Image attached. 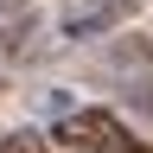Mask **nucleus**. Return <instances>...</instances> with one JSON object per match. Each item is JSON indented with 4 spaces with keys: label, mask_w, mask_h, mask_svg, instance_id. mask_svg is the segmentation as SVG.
Instances as JSON below:
<instances>
[{
    "label": "nucleus",
    "mask_w": 153,
    "mask_h": 153,
    "mask_svg": "<svg viewBox=\"0 0 153 153\" xmlns=\"http://www.w3.org/2000/svg\"><path fill=\"white\" fill-rule=\"evenodd\" d=\"M57 140H64V153H153L115 108H64Z\"/></svg>",
    "instance_id": "1"
},
{
    "label": "nucleus",
    "mask_w": 153,
    "mask_h": 153,
    "mask_svg": "<svg viewBox=\"0 0 153 153\" xmlns=\"http://www.w3.org/2000/svg\"><path fill=\"white\" fill-rule=\"evenodd\" d=\"M140 7V0H64V38H102L115 26H128V13Z\"/></svg>",
    "instance_id": "2"
},
{
    "label": "nucleus",
    "mask_w": 153,
    "mask_h": 153,
    "mask_svg": "<svg viewBox=\"0 0 153 153\" xmlns=\"http://www.w3.org/2000/svg\"><path fill=\"white\" fill-rule=\"evenodd\" d=\"M0 57H38V26H32V19L0 32Z\"/></svg>",
    "instance_id": "3"
},
{
    "label": "nucleus",
    "mask_w": 153,
    "mask_h": 153,
    "mask_svg": "<svg viewBox=\"0 0 153 153\" xmlns=\"http://www.w3.org/2000/svg\"><path fill=\"white\" fill-rule=\"evenodd\" d=\"M0 153H64V147H51L45 134H32V128H7L0 134Z\"/></svg>",
    "instance_id": "4"
},
{
    "label": "nucleus",
    "mask_w": 153,
    "mask_h": 153,
    "mask_svg": "<svg viewBox=\"0 0 153 153\" xmlns=\"http://www.w3.org/2000/svg\"><path fill=\"white\" fill-rule=\"evenodd\" d=\"M26 7H38V0H0V13H26Z\"/></svg>",
    "instance_id": "5"
},
{
    "label": "nucleus",
    "mask_w": 153,
    "mask_h": 153,
    "mask_svg": "<svg viewBox=\"0 0 153 153\" xmlns=\"http://www.w3.org/2000/svg\"><path fill=\"white\" fill-rule=\"evenodd\" d=\"M0 96H7V76H0Z\"/></svg>",
    "instance_id": "6"
}]
</instances>
